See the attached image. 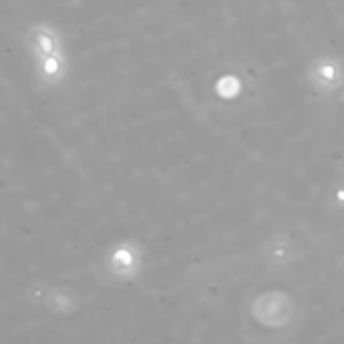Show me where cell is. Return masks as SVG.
I'll return each instance as SVG.
<instances>
[{
  "instance_id": "6da1fadb",
  "label": "cell",
  "mask_w": 344,
  "mask_h": 344,
  "mask_svg": "<svg viewBox=\"0 0 344 344\" xmlns=\"http://www.w3.org/2000/svg\"><path fill=\"white\" fill-rule=\"evenodd\" d=\"M24 42H26V48H28V53L32 55V59L67 51V48H64L62 30L55 22H48V20L32 22L26 28Z\"/></svg>"
},
{
  "instance_id": "3957f363",
  "label": "cell",
  "mask_w": 344,
  "mask_h": 344,
  "mask_svg": "<svg viewBox=\"0 0 344 344\" xmlns=\"http://www.w3.org/2000/svg\"><path fill=\"white\" fill-rule=\"evenodd\" d=\"M105 266L113 278L119 280H127L135 274L137 270V252L131 243H117L115 248L109 252Z\"/></svg>"
},
{
  "instance_id": "277c9868",
  "label": "cell",
  "mask_w": 344,
  "mask_h": 344,
  "mask_svg": "<svg viewBox=\"0 0 344 344\" xmlns=\"http://www.w3.org/2000/svg\"><path fill=\"white\" fill-rule=\"evenodd\" d=\"M39 294L32 290V298H39L46 310H51L53 314H71L77 308L79 300L75 294L62 290V288H46V286H37Z\"/></svg>"
},
{
  "instance_id": "7a4b0ae2",
  "label": "cell",
  "mask_w": 344,
  "mask_h": 344,
  "mask_svg": "<svg viewBox=\"0 0 344 344\" xmlns=\"http://www.w3.org/2000/svg\"><path fill=\"white\" fill-rule=\"evenodd\" d=\"M69 71L71 62L67 51L35 59V77L44 89H57L64 85V81L69 79Z\"/></svg>"
}]
</instances>
